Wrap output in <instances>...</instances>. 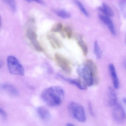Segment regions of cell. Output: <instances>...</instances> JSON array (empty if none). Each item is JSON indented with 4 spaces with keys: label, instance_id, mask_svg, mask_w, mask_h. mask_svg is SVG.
<instances>
[{
    "label": "cell",
    "instance_id": "ba28073f",
    "mask_svg": "<svg viewBox=\"0 0 126 126\" xmlns=\"http://www.w3.org/2000/svg\"><path fill=\"white\" fill-rule=\"evenodd\" d=\"M106 103L108 106L113 107L117 103V95L112 87H109L108 89Z\"/></svg>",
    "mask_w": 126,
    "mask_h": 126
},
{
    "label": "cell",
    "instance_id": "7402d4cb",
    "mask_svg": "<svg viewBox=\"0 0 126 126\" xmlns=\"http://www.w3.org/2000/svg\"><path fill=\"white\" fill-rule=\"evenodd\" d=\"M3 1L10 7L13 12H16L17 10L16 3L15 0H3Z\"/></svg>",
    "mask_w": 126,
    "mask_h": 126
},
{
    "label": "cell",
    "instance_id": "277c9868",
    "mask_svg": "<svg viewBox=\"0 0 126 126\" xmlns=\"http://www.w3.org/2000/svg\"><path fill=\"white\" fill-rule=\"evenodd\" d=\"M7 64L8 70L11 74L20 76L24 75L23 67L15 56H8L7 59Z\"/></svg>",
    "mask_w": 126,
    "mask_h": 126
},
{
    "label": "cell",
    "instance_id": "83f0119b",
    "mask_svg": "<svg viewBox=\"0 0 126 126\" xmlns=\"http://www.w3.org/2000/svg\"><path fill=\"white\" fill-rule=\"evenodd\" d=\"M66 126H75L72 124L70 123H68L66 124Z\"/></svg>",
    "mask_w": 126,
    "mask_h": 126
},
{
    "label": "cell",
    "instance_id": "9c48e42d",
    "mask_svg": "<svg viewBox=\"0 0 126 126\" xmlns=\"http://www.w3.org/2000/svg\"><path fill=\"white\" fill-rule=\"evenodd\" d=\"M98 16L100 19L107 26L111 33L112 34L115 35L116 34L115 27L110 17L104 14H99Z\"/></svg>",
    "mask_w": 126,
    "mask_h": 126
},
{
    "label": "cell",
    "instance_id": "6da1fadb",
    "mask_svg": "<svg viewBox=\"0 0 126 126\" xmlns=\"http://www.w3.org/2000/svg\"><path fill=\"white\" fill-rule=\"evenodd\" d=\"M63 89L58 86H53L45 89L41 93V97L47 105L51 107L60 106L64 98Z\"/></svg>",
    "mask_w": 126,
    "mask_h": 126
},
{
    "label": "cell",
    "instance_id": "8992f818",
    "mask_svg": "<svg viewBox=\"0 0 126 126\" xmlns=\"http://www.w3.org/2000/svg\"><path fill=\"white\" fill-rule=\"evenodd\" d=\"M54 59L58 66L67 73H70L72 71V65L69 61L61 55L58 53L55 54Z\"/></svg>",
    "mask_w": 126,
    "mask_h": 126
},
{
    "label": "cell",
    "instance_id": "52a82bcc",
    "mask_svg": "<svg viewBox=\"0 0 126 126\" xmlns=\"http://www.w3.org/2000/svg\"><path fill=\"white\" fill-rule=\"evenodd\" d=\"M112 116L115 120L118 123H123L126 119V114L122 106L117 103L113 106Z\"/></svg>",
    "mask_w": 126,
    "mask_h": 126
},
{
    "label": "cell",
    "instance_id": "30bf717a",
    "mask_svg": "<svg viewBox=\"0 0 126 126\" xmlns=\"http://www.w3.org/2000/svg\"><path fill=\"white\" fill-rule=\"evenodd\" d=\"M60 76L64 80L69 82L71 84L76 86L80 89L84 90L87 89V86L80 78L78 79H70L65 78L61 75Z\"/></svg>",
    "mask_w": 126,
    "mask_h": 126
},
{
    "label": "cell",
    "instance_id": "f1b7e54d",
    "mask_svg": "<svg viewBox=\"0 0 126 126\" xmlns=\"http://www.w3.org/2000/svg\"><path fill=\"white\" fill-rule=\"evenodd\" d=\"M123 100L124 102V103L126 105V98H124L123 99Z\"/></svg>",
    "mask_w": 126,
    "mask_h": 126
},
{
    "label": "cell",
    "instance_id": "ffe728a7",
    "mask_svg": "<svg viewBox=\"0 0 126 126\" xmlns=\"http://www.w3.org/2000/svg\"><path fill=\"white\" fill-rule=\"evenodd\" d=\"M61 35L63 37H67V38L69 39L71 38L72 35V32L71 28L68 26H66L64 27L63 32Z\"/></svg>",
    "mask_w": 126,
    "mask_h": 126
},
{
    "label": "cell",
    "instance_id": "5b68a950",
    "mask_svg": "<svg viewBox=\"0 0 126 126\" xmlns=\"http://www.w3.org/2000/svg\"><path fill=\"white\" fill-rule=\"evenodd\" d=\"M78 73L80 78L85 83L87 86L90 87L94 83V78L90 68L84 64L78 67Z\"/></svg>",
    "mask_w": 126,
    "mask_h": 126
},
{
    "label": "cell",
    "instance_id": "603a6c76",
    "mask_svg": "<svg viewBox=\"0 0 126 126\" xmlns=\"http://www.w3.org/2000/svg\"><path fill=\"white\" fill-rule=\"evenodd\" d=\"M120 7L122 15L126 18V0H121Z\"/></svg>",
    "mask_w": 126,
    "mask_h": 126
},
{
    "label": "cell",
    "instance_id": "d6986e66",
    "mask_svg": "<svg viewBox=\"0 0 126 126\" xmlns=\"http://www.w3.org/2000/svg\"><path fill=\"white\" fill-rule=\"evenodd\" d=\"M94 53L98 59H100L102 57V51L98 45V43L95 41L94 43Z\"/></svg>",
    "mask_w": 126,
    "mask_h": 126
},
{
    "label": "cell",
    "instance_id": "e0dca14e",
    "mask_svg": "<svg viewBox=\"0 0 126 126\" xmlns=\"http://www.w3.org/2000/svg\"><path fill=\"white\" fill-rule=\"evenodd\" d=\"M77 43L78 46L82 50L84 55L86 56L88 54V48L87 45L84 41L83 38L81 35H78L76 37Z\"/></svg>",
    "mask_w": 126,
    "mask_h": 126
},
{
    "label": "cell",
    "instance_id": "3957f363",
    "mask_svg": "<svg viewBox=\"0 0 126 126\" xmlns=\"http://www.w3.org/2000/svg\"><path fill=\"white\" fill-rule=\"evenodd\" d=\"M68 111L72 117L80 123L86 120V116L83 107L75 102H70L68 105Z\"/></svg>",
    "mask_w": 126,
    "mask_h": 126
},
{
    "label": "cell",
    "instance_id": "4dcf8cb0",
    "mask_svg": "<svg viewBox=\"0 0 126 126\" xmlns=\"http://www.w3.org/2000/svg\"><path fill=\"white\" fill-rule=\"evenodd\" d=\"M125 43H126V34H125Z\"/></svg>",
    "mask_w": 126,
    "mask_h": 126
},
{
    "label": "cell",
    "instance_id": "d4e9b609",
    "mask_svg": "<svg viewBox=\"0 0 126 126\" xmlns=\"http://www.w3.org/2000/svg\"><path fill=\"white\" fill-rule=\"evenodd\" d=\"M0 114L1 117L4 120H6L7 118V115L5 111L1 108L0 109Z\"/></svg>",
    "mask_w": 126,
    "mask_h": 126
},
{
    "label": "cell",
    "instance_id": "2e32d148",
    "mask_svg": "<svg viewBox=\"0 0 126 126\" xmlns=\"http://www.w3.org/2000/svg\"><path fill=\"white\" fill-rule=\"evenodd\" d=\"M1 88L2 89L11 95L16 96L18 95V91L17 89L10 84H4L2 85Z\"/></svg>",
    "mask_w": 126,
    "mask_h": 126
},
{
    "label": "cell",
    "instance_id": "44dd1931",
    "mask_svg": "<svg viewBox=\"0 0 126 126\" xmlns=\"http://www.w3.org/2000/svg\"><path fill=\"white\" fill-rule=\"evenodd\" d=\"M74 2L75 3L78 7L80 10H81L82 13L86 16L88 17L89 16V13L86 9L84 7L83 4L79 0H74Z\"/></svg>",
    "mask_w": 126,
    "mask_h": 126
},
{
    "label": "cell",
    "instance_id": "4fadbf2b",
    "mask_svg": "<svg viewBox=\"0 0 126 126\" xmlns=\"http://www.w3.org/2000/svg\"><path fill=\"white\" fill-rule=\"evenodd\" d=\"M38 117L44 121H47L50 119L51 114L49 111L45 107H40L37 110Z\"/></svg>",
    "mask_w": 126,
    "mask_h": 126
},
{
    "label": "cell",
    "instance_id": "4316f807",
    "mask_svg": "<svg viewBox=\"0 0 126 126\" xmlns=\"http://www.w3.org/2000/svg\"><path fill=\"white\" fill-rule=\"evenodd\" d=\"M89 111L90 113L91 114V115L92 116H94V112L92 110V107L91 104V103H89Z\"/></svg>",
    "mask_w": 126,
    "mask_h": 126
},
{
    "label": "cell",
    "instance_id": "cb8c5ba5",
    "mask_svg": "<svg viewBox=\"0 0 126 126\" xmlns=\"http://www.w3.org/2000/svg\"><path fill=\"white\" fill-rule=\"evenodd\" d=\"M63 27L62 24L58 23L53 27L51 31L53 32H58L61 34L63 32Z\"/></svg>",
    "mask_w": 126,
    "mask_h": 126
},
{
    "label": "cell",
    "instance_id": "7a4b0ae2",
    "mask_svg": "<svg viewBox=\"0 0 126 126\" xmlns=\"http://www.w3.org/2000/svg\"><path fill=\"white\" fill-rule=\"evenodd\" d=\"M35 23L34 19L32 18H30L27 24L26 30V36L35 50L38 52H41L43 51V48L38 41Z\"/></svg>",
    "mask_w": 126,
    "mask_h": 126
},
{
    "label": "cell",
    "instance_id": "f546056e",
    "mask_svg": "<svg viewBox=\"0 0 126 126\" xmlns=\"http://www.w3.org/2000/svg\"><path fill=\"white\" fill-rule=\"evenodd\" d=\"M124 66L125 67V69H126V61H125L124 63Z\"/></svg>",
    "mask_w": 126,
    "mask_h": 126
},
{
    "label": "cell",
    "instance_id": "484cf974",
    "mask_svg": "<svg viewBox=\"0 0 126 126\" xmlns=\"http://www.w3.org/2000/svg\"><path fill=\"white\" fill-rule=\"evenodd\" d=\"M28 2H35L40 4H43L44 2L42 0H25Z\"/></svg>",
    "mask_w": 126,
    "mask_h": 126
},
{
    "label": "cell",
    "instance_id": "ac0fdd59",
    "mask_svg": "<svg viewBox=\"0 0 126 126\" xmlns=\"http://www.w3.org/2000/svg\"><path fill=\"white\" fill-rule=\"evenodd\" d=\"M54 12L58 16L63 19H67L71 17L70 13L64 10H55Z\"/></svg>",
    "mask_w": 126,
    "mask_h": 126
},
{
    "label": "cell",
    "instance_id": "9a60e30c",
    "mask_svg": "<svg viewBox=\"0 0 126 126\" xmlns=\"http://www.w3.org/2000/svg\"><path fill=\"white\" fill-rule=\"evenodd\" d=\"M47 38L53 48H60L62 46V44L60 41L55 35H49L47 36Z\"/></svg>",
    "mask_w": 126,
    "mask_h": 126
},
{
    "label": "cell",
    "instance_id": "7c38bea8",
    "mask_svg": "<svg viewBox=\"0 0 126 126\" xmlns=\"http://www.w3.org/2000/svg\"><path fill=\"white\" fill-rule=\"evenodd\" d=\"M109 68L111 76L113 86L115 89H118L119 87V81L115 67L114 64L111 63L109 65Z\"/></svg>",
    "mask_w": 126,
    "mask_h": 126
},
{
    "label": "cell",
    "instance_id": "8fae6325",
    "mask_svg": "<svg viewBox=\"0 0 126 126\" xmlns=\"http://www.w3.org/2000/svg\"><path fill=\"white\" fill-rule=\"evenodd\" d=\"M91 70L92 72L94 78V83L97 84L98 82V72L97 68L95 63L91 60H88L85 63Z\"/></svg>",
    "mask_w": 126,
    "mask_h": 126
},
{
    "label": "cell",
    "instance_id": "5bb4252c",
    "mask_svg": "<svg viewBox=\"0 0 126 126\" xmlns=\"http://www.w3.org/2000/svg\"><path fill=\"white\" fill-rule=\"evenodd\" d=\"M98 9L103 13L104 15L110 17H113L114 15V11L107 4L105 3H103L102 6L99 7L98 8Z\"/></svg>",
    "mask_w": 126,
    "mask_h": 126
}]
</instances>
